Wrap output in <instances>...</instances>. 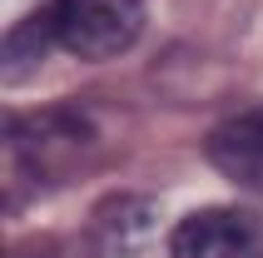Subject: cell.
Returning <instances> with one entry per match:
<instances>
[{
	"instance_id": "1",
	"label": "cell",
	"mask_w": 263,
	"mask_h": 258,
	"mask_svg": "<svg viewBox=\"0 0 263 258\" xmlns=\"http://www.w3.org/2000/svg\"><path fill=\"white\" fill-rule=\"evenodd\" d=\"M55 45L80 60H115L144 30V0H60L55 10Z\"/></svg>"
},
{
	"instance_id": "6",
	"label": "cell",
	"mask_w": 263,
	"mask_h": 258,
	"mask_svg": "<svg viewBox=\"0 0 263 258\" xmlns=\"http://www.w3.org/2000/svg\"><path fill=\"white\" fill-rule=\"evenodd\" d=\"M20 258H30V253H20ZM40 258H60V253H55V248H50V253H40Z\"/></svg>"
},
{
	"instance_id": "5",
	"label": "cell",
	"mask_w": 263,
	"mask_h": 258,
	"mask_svg": "<svg viewBox=\"0 0 263 258\" xmlns=\"http://www.w3.org/2000/svg\"><path fill=\"white\" fill-rule=\"evenodd\" d=\"M55 40V20L40 15V20H25V25H15L5 35V80H20V75L40 60V50Z\"/></svg>"
},
{
	"instance_id": "4",
	"label": "cell",
	"mask_w": 263,
	"mask_h": 258,
	"mask_svg": "<svg viewBox=\"0 0 263 258\" xmlns=\"http://www.w3.org/2000/svg\"><path fill=\"white\" fill-rule=\"evenodd\" d=\"M89 233H95V244H100L109 258L129 253V248L144 244V233H149V204L144 199H109V204H100Z\"/></svg>"
},
{
	"instance_id": "2",
	"label": "cell",
	"mask_w": 263,
	"mask_h": 258,
	"mask_svg": "<svg viewBox=\"0 0 263 258\" xmlns=\"http://www.w3.org/2000/svg\"><path fill=\"white\" fill-rule=\"evenodd\" d=\"M263 229L243 209H194L169 233V258H258Z\"/></svg>"
},
{
	"instance_id": "3",
	"label": "cell",
	"mask_w": 263,
	"mask_h": 258,
	"mask_svg": "<svg viewBox=\"0 0 263 258\" xmlns=\"http://www.w3.org/2000/svg\"><path fill=\"white\" fill-rule=\"evenodd\" d=\"M204 154L223 179H234L249 194H263V109L223 119L204 139Z\"/></svg>"
}]
</instances>
